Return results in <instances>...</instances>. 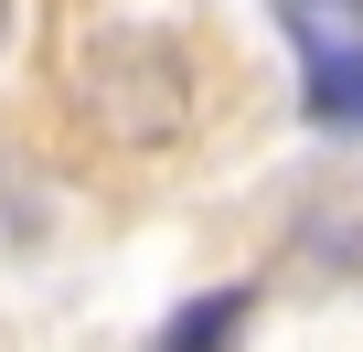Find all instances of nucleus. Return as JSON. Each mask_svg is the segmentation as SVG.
<instances>
[{"label": "nucleus", "mask_w": 363, "mask_h": 352, "mask_svg": "<svg viewBox=\"0 0 363 352\" xmlns=\"http://www.w3.org/2000/svg\"><path fill=\"white\" fill-rule=\"evenodd\" d=\"M86 118H96L107 139L150 149V139H171L182 118H193V64H182L171 43H150V33H128L118 54H96V75H86Z\"/></svg>", "instance_id": "nucleus-1"}, {"label": "nucleus", "mask_w": 363, "mask_h": 352, "mask_svg": "<svg viewBox=\"0 0 363 352\" xmlns=\"http://www.w3.org/2000/svg\"><path fill=\"white\" fill-rule=\"evenodd\" d=\"M246 288H203V299H182L171 320H160V341L150 352H235V331H246Z\"/></svg>", "instance_id": "nucleus-2"}, {"label": "nucleus", "mask_w": 363, "mask_h": 352, "mask_svg": "<svg viewBox=\"0 0 363 352\" xmlns=\"http://www.w3.org/2000/svg\"><path fill=\"white\" fill-rule=\"evenodd\" d=\"M299 64H310V118H320V128H363V54L310 43Z\"/></svg>", "instance_id": "nucleus-3"}, {"label": "nucleus", "mask_w": 363, "mask_h": 352, "mask_svg": "<svg viewBox=\"0 0 363 352\" xmlns=\"http://www.w3.org/2000/svg\"><path fill=\"white\" fill-rule=\"evenodd\" d=\"M278 22H289V43L310 54V43H320V0H278Z\"/></svg>", "instance_id": "nucleus-4"}, {"label": "nucleus", "mask_w": 363, "mask_h": 352, "mask_svg": "<svg viewBox=\"0 0 363 352\" xmlns=\"http://www.w3.org/2000/svg\"><path fill=\"white\" fill-rule=\"evenodd\" d=\"M0 54H11V0H0Z\"/></svg>", "instance_id": "nucleus-5"}]
</instances>
